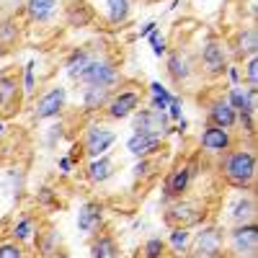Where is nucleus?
<instances>
[{
  "instance_id": "obj_1",
  "label": "nucleus",
  "mask_w": 258,
  "mask_h": 258,
  "mask_svg": "<svg viewBox=\"0 0 258 258\" xmlns=\"http://www.w3.org/2000/svg\"><path fill=\"white\" fill-rule=\"evenodd\" d=\"M220 176L235 191H253L258 176V160L253 147H232L220 158Z\"/></svg>"
},
{
  "instance_id": "obj_2",
  "label": "nucleus",
  "mask_w": 258,
  "mask_h": 258,
  "mask_svg": "<svg viewBox=\"0 0 258 258\" xmlns=\"http://www.w3.org/2000/svg\"><path fill=\"white\" fill-rule=\"evenodd\" d=\"M163 222L168 227H199L207 222V207L197 199H188V197H181V199H173L168 202L165 212H163Z\"/></svg>"
},
{
  "instance_id": "obj_3",
  "label": "nucleus",
  "mask_w": 258,
  "mask_h": 258,
  "mask_svg": "<svg viewBox=\"0 0 258 258\" xmlns=\"http://www.w3.org/2000/svg\"><path fill=\"white\" fill-rule=\"evenodd\" d=\"M78 85H98V88H109L116 91V85H121V70L111 54H93V59L88 62L85 73L80 75Z\"/></svg>"
},
{
  "instance_id": "obj_4",
  "label": "nucleus",
  "mask_w": 258,
  "mask_h": 258,
  "mask_svg": "<svg viewBox=\"0 0 258 258\" xmlns=\"http://www.w3.org/2000/svg\"><path fill=\"white\" fill-rule=\"evenodd\" d=\"M232 62V54H230V47H227V41L222 36H207L204 39V44L199 49V70L207 75V78H222L225 70H227V64Z\"/></svg>"
},
{
  "instance_id": "obj_5",
  "label": "nucleus",
  "mask_w": 258,
  "mask_h": 258,
  "mask_svg": "<svg viewBox=\"0 0 258 258\" xmlns=\"http://www.w3.org/2000/svg\"><path fill=\"white\" fill-rule=\"evenodd\" d=\"M225 232L220 225L204 222L199 232L191 235L188 258H225Z\"/></svg>"
},
{
  "instance_id": "obj_6",
  "label": "nucleus",
  "mask_w": 258,
  "mask_h": 258,
  "mask_svg": "<svg viewBox=\"0 0 258 258\" xmlns=\"http://www.w3.org/2000/svg\"><path fill=\"white\" fill-rule=\"evenodd\" d=\"M197 178V160H181L165 173L163 178V199L173 202L181 197H188L191 183Z\"/></svg>"
},
{
  "instance_id": "obj_7",
  "label": "nucleus",
  "mask_w": 258,
  "mask_h": 258,
  "mask_svg": "<svg viewBox=\"0 0 258 258\" xmlns=\"http://www.w3.org/2000/svg\"><path fill=\"white\" fill-rule=\"evenodd\" d=\"M80 145H83V155L88 158V160L101 158V155H106L116 145V132H114L111 126L93 121V124L85 126V132L80 137Z\"/></svg>"
},
{
  "instance_id": "obj_8",
  "label": "nucleus",
  "mask_w": 258,
  "mask_h": 258,
  "mask_svg": "<svg viewBox=\"0 0 258 258\" xmlns=\"http://www.w3.org/2000/svg\"><path fill=\"white\" fill-rule=\"evenodd\" d=\"M165 73H168L170 83L181 88V85L194 80V75L199 73V64L186 47H176V49H168V54H165Z\"/></svg>"
},
{
  "instance_id": "obj_9",
  "label": "nucleus",
  "mask_w": 258,
  "mask_h": 258,
  "mask_svg": "<svg viewBox=\"0 0 258 258\" xmlns=\"http://www.w3.org/2000/svg\"><path fill=\"white\" fill-rule=\"evenodd\" d=\"M64 106H68V88L64 85H52L41 93L31 109V119L39 124V121H52V119H59Z\"/></svg>"
},
{
  "instance_id": "obj_10",
  "label": "nucleus",
  "mask_w": 258,
  "mask_h": 258,
  "mask_svg": "<svg viewBox=\"0 0 258 258\" xmlns=\"http://www.w3.org/2000/svg\"><path fill=\"white\" fill-rule=\"evenodd\" d=\"M225 245L238 258H253L258 250V222L235 225L230 232H225Z\"/></svg>"
},
{
  "instance_id": "obj_11",
  "label": "nucleus",
  "mask_w": 258,
  "mask_h": 258,
  "mask_svg": "<svg viewBox=\"0 0 258 258\" xmlns=\"http://www.w3.org/2000/svg\"><path fill=\"white\" fill-rule=\"evenodd\" d=\"M142 106V93L137 88H119L111 93L109 103H106V109L101 111L109 121H124L129 119L137 109Z\"/></svg>"
},
{
  "instance_id": "obj_12",
  "label": "nucleus",
  "mask_w": 258,
  "mask_h": 258,
  "mask_svg": "<svg viewBox=\"0 0 258 258\" xmlns=\"http://www.w3.org/2000/svg\"><path fill=\"white\" fill-rule=\"evenodd\" d=\"M132 119V129L137 135H158V137H165L170 135V121L165 111H155V109H150V106H140V109L129 116Z\"/></svg>"
},
{
  "instance_id": "obj_13",
  "label": "nucleus",
  "mask_w": 258,
  "mask_h": 258,
  "mask_svg": "<svg viewBox=\"0 0 258 258\" xmlns=\"http://www.w3.org/2000/svg\"><path fill=\"white\" fill-rule=\"evenodd\" d=\"M24 88H21V78L13 70L0 73V116H13L21 111V101H24Z\"/></svg>"
},
{
  "instance_id": "obj_14",
  "label": "nucleus",
  "mask_w": 258,
  "mask_h": 258,
  "mask_svg": "<svg viewBox=\"0 0 258 258\" xmlns=\"http://www.w3.org/2000/svg\"><path fill=\"white\" fill-rule=\"evenodd\" d=\"M103 222H106V204L98 202V199H88L78 207V214H75V227L78 232H83L85 238H93L96 232L103 230Z\"/></svg>"
},
{
  "instance_id": "obj_15",
  "label": "nucleus",
  "mask_w": 258,
  "mask_h": 258,
  "mask_svg": "<svg viewBox=\"0 0 258 258\" xmlns=\"http://www.w3.org/2000/svg\"><path fill=\"white\" fill-rule=\"evenodd\" d=\"M199 147H202V153H207V155L222 158L227 150L235 147V137H232L230 129L214 126V124H204L202 137H199Z\"/></svg>"
},
{
  "instance_id": "obj_16",
  "label": "nucleus",
  "mask_w": 258,
  "mask_h": 258,
  "mask_svg": "<svg viewBox=\"0 0 258 258\" xmlns=\"http://www.w3.org/2000/svg\"><path fill=\"white\" fill-rule=\"evenodd\" d=\"M64 26L70 29H88L96 21V8L91 0H68V6L62 8Z\"/></svg>"
},
{
  "instance_id": "obj_17",
  "label": "nucleus",
  "mask_w": 258,
  "mask_h": 258,
  "mask_svg": "<svg viewBox=\"0 0 258 258\" xmlns=\"http://www.w3.org/2000/svg\"><path fill=\"white\" fill-rule=\"evenodd\" d=\"M227 47H230V54L238 57V59L255 57L258 54V29H255V24L240 26L232 36V44H227Z\"/></svg>"
},
{
  "instance_id": "obj_18",
  "label": "nucleus",
  "mask_w": 258,
  "mask_h": 258,
  "mask_svg": "<svg viewBox=\"0 0 258 258\" xmlns=\"http://www.w3.org/2000/svg\"><path fill=\"white\" fill-rule=\"evenodd\" d=\"M207 124H214V126H222V129H232L238 126V111L227 103L225 96H217L214 101L207 103Z\"/></svg>"
},
{
  "instance_id": "obj_19",
  "label": "nucleus",
  "mask_w": 258,
  "mask_h": 258,
  "mask_svg": "<svg viewBox=\"0 0 258 258\" xmlns=\"http://www.w3.org/2000/svg\"><path fill=\"white\" fill-rule=\"evenodd\" d=\"M163 147H165V137H158V135L132 132V137L126 140V153L135 158H158V153Z\"/></svg>"
},
{
  "instance_id": "obj_20",
  "label": "nucleus",
  "mask_w": 258,
  "mask_h": 258,
  "mask_svg": "<svg viewBox=\"0 0 258 258\" xmlns=\"http://www.w3.org/2000/svg\"><path fill=\"white\" fill-rule=\"evenodd\" d=\"M21 36H24V26L21 21L11 13L0 16V54H8L21 44Z\"/></svg>"
},
{
  "instance_id": "obj_21",
  "label": "nucleus",
  "mask_w": 258,
  "mask_h": 258,
  "mask_svg": "<svg viewBox=\"0 0 258 258\" xmlns=\"http://www.w3.org/2000/svg\"><path fill=\"white\" fill-rule=\"evenodd\" d=\"M114 173H116V163L109 153L85 163V178H88V183H93V186H101L106 181H111Z\"/></svg>"
},
{
  "instance_id": "obj_22",
  "label": "nucleus",
  "mask_w": 258,
  "mask_h": 258,
  "mask_svg": "<svg viewBox=\"0 0 258 258\" xmlns=\"http://www.w3.org/2000/svg\"><path fill=\"white\" fill-rule=\"evenodd\" d=\"M114 91L109 88H98V85H80V106L85 114H101L106 109Z\"/></svg>"
},
{
  "instance_id": "obj_23",
  "label": "nucleus",
  "mask_w": 258,
  "mask_h": 258,
  "mask_svg": "<svg viewBox=\"0 0 258 258\" xmlns=\"http://www.w3.org/2000/svg\"><path fill=\"white\" fill-rule=\"evenodd\" d=\"M41 227L44 225H41V220L36 217V214H21V217L13 222V227H11V238L29 245V243L36 240V235L41 232Z\"/></svg>"
},
{
  "instance_id": "obj_24",
  "label": "nucleus",
  "mask_w": 258,
  "mask_h": 258,
  "mask_svg": "<svg viewBox=\"0 0 258 258\" xmlns=\"http://www.w3.org/2000/svg\"><path fill=\"white\" fill-rule=\"evenodd\" d=\"M93 49L91 47H75L70 49V54L64 57V75H68L73 83L80 80V75L85 73V68H88V62L93 59Z\"/></svg>"
},
{
  "instance_id": "obj_25",
  "label": "nucleus",
  "mask_w": 258,
  "mask_h": 258,
  "mask_svg": "<svg viewBox=\"0 0 258 258\" xmlns=\"http://www.w3.org/2000/svg\"><path fill=\"white\" fill-rule=\"evenodd\" d=\"M88 253L91 258H119L121 255V248H119V240L114 238L111 232H96L91 238V245H88Z\"/></svg>"
},
{
  "instance_id": "obj_26",
  "label": "nucleus",
  "mask_w": 258,
  "mask_h": 258,
  "mask_svg": "<svg viewBox=\"0 0 258 258\" xmlns=\"http://www.w3.org/2000/svg\"><path fill=\"white\" fill-rule=\"evenodd\" d=\"M59 11V0H26L24 13L31 24H49Z\"/></svg>"
},
{
  "instance_id": "obj_27",
  "label": "nucleus",
  "mask_w": 258,
  "mask_h": 258,
  "mask_svg": "<svg viewBox=\"0 0 258 258\" xmlns=\"http://www.w3.org/2000/svg\"><path fill=\"white\" fill-rule=\"evenodd\" d=\"M230 220L235 222V225H243V222H255V197L250 191H243L238 199H235L232 204H230Z\"/></svg>"
},
{
  "instance_id": "obj_28",
  "label": "nucleus",
  "mask_w": 258,
  "mask_h": 258,
  "mask_svg": "<svg viewBox=\"0 0 258 258\" xmlns=\"http://www.w3.org/2000/svg\"><path fill=\"white\" fill-rule=\"evenodd\" d=\"M34 245H36L39 258H54V255H59V253H62L59 230H54V227H41V232L36 235Z\"/></svg>"
},
{
  "instance_id": "obj_29",
  "label": "nucleus",
  "mask_w": 258,
  "mask_h": 258,
  "mask_svg": "<svg viewBox=\"0 0 258 258\" xmlns=\"http://www.w3.org/2000/svg\"><path fill=\"white\" fill-rule=\"evenodd\" d=\"M106 3V18L111 26H126L132 18V0H103Z\"/></svg>"
},
{
  "instance_id": "obj_30",
  "label": "nucleus",
  "mask_w": 258,
  "mask_h": 258,
  "mask_svg": "<svg viewBox=\"0 0 258 258\" xmlns=\"http://www.w3.org/2000/svg\"><path fill=\"white\" fill-rule=\"evenodd\" d=\"M191 230L188 227H170V235H168V240H165V245H168V250L173 253L176 258H181V255H188V248H191Z\"/></svg>"
},
{
  "instance_id": "obj_31",
  "label": "nucleus",
  "mask_w": 258,
  "mask_h": 258,
  "mask_svg": "<svg viewBox=\"0 0 258 258\" xmlns=\"http://www.w3.org/2000/svg\"><path fill=\"white\" fill-rule=\"evenodd\" d=\"M173 96L176 93H170L163 83H150V101H147V106L150 109H155V111H165L168 106H170V101H173Z\"/></svg>"
},
{
  "instance_id": "obj_32",
  "label": "nucleus",
  "mask_w": 258,
  "mask_h": 258,
  "mask_svg": "<svg viewBox=\"0 0 258 258\" xmlns=\"http://www.w3.org/2000/svg\"><path fill=\"white\" fill-rule=\"evenodd\" d=\"M240 83H245V88H255L258 91V54L243 59L240 68Z\"/></svg>"
},
{
  "instance_id": "obj_33",
  "label": "nucleus",
  "mask_w": 258,
  "mask_h": 258,
  "mask_svg": "<svg viewBox=\"0 0 258 258\" xmlns=\"http://www.w3.org/2000/svg\"><path fill=\"white\" fill-rule=\"evenodd\" d=\"M142 258H168V245L163 238L153 235V238H147L145 245H142Z\"/></svg>"
},
{
  "instance_id": "obj_34",
  "label": "nucleus",
  "mask_w": 258,
  "mask_h": 258,
  "mask_svg": "<svg viewBox=\"0 0 258 258\" xmlns=\"http://www.w3.org/2000/svg\"><path fill=\"white\" fill-rule=\"evenodd\" d=\"M0 258H29V248L13 238L0 240Z\"/></svg>"
},
{
  "instance_id": "obj_35",
  "label": "nucleus",
  "mask_w": 258,
  "mask_h": 258,
  "mask_svg": "<svg viewBox=\"0 0 258 258\" xmlns=\"http://www.w3.org/2000/svg\"><path fill=\"white\" fill-rule=\"evenodd\" d=\"M21 88H24V96L31 98L36 93V62L29 59L24 64V78H21Z\"/></svg>"
},
{
  "instance_id": "obj_36",
  "label": "nucleus",
  "mask_w": 258,
  "mask_h": 258,
  "mask_svg": "<svg viewBox=\"0 0 258 258\" xmlns=\"http://www.w3.org/2000/svg\"><path fill=\"white\" fill-rule=\"evenodd\" d=\"M155 170H160L155 165V158H137L135 168H132V176L140 178V181H147V178H153L155 176Z\"/></svg>"
},
{
  "instance_id": "obj_37",
  "label": "nucleus",
  "mask_w": 258,
  "mask_h": 258,
  "mask_svg": "<svg viewBox=\"0 0 258 258\" xmlns=\"http://www.w3.org/2000/svg\"><path fill=\"white\" fill-rule=\"evenodd\" d=\"M36 204H39L41 209H57V207H59L57 188H52V186H39V188H36Z\"/></svg>"
},
{
  "instance_id": "obj_38",
  "label": "nucleus",
  "mask_w": 258,
  "mask_h": 258,
  "mask_svg": "<svg viewBox=\"0 0 258 258\" xmlns=\"http://www.w3.org/2000/svg\"><path fill=\"white\" fill-rule=\"evenodd\" d=\"M147 41H150V47H153L155 57H165L168 54V39H165V34H160V26L147 36Z\"/></svg>"
},
{
  "instance_id": "obj_39",
  "label": "nucleus",
  "mask_w": 258,
  "mask_h": 258,
  "mask_svg": "<svg viewBox=\"0 0 258 258\" xmlns=\"http://www.w3.org/2000/svg\"><path fill=\"white\" fill-rule=\"evenodd\" d=\"M165 114H168L170 121H181L183 119V98L181 96H173V101H170V106L165 109Z\"/></svg>"
},
{
  "instance_id": "obj_40",
  "label": "nucleus",
  "mask_w": 258,
  "mask_h": 258,
  "mask_svg": "<svg viewBox=\"0 0 258 258\" xmlns=\"http://www.w3.org/2000/svg\"><path fill=\"white\" fill-rule=\"evenodd\" d=\"M225 75H227L230 85H240V64L230 62V64H227V70H225Z\"/></svg>"
},
{
  "instance_id": "obj_41",
  "label": "nucleus",
  "mask_w": 258,
  "mask_h": 258,
  "mask_svg": "<svg viewBox=\"0 0 258 258\" xmlns=\"http://www.w3.org/2000/svg\"><path fill=\"white\" fill-rule=\"evenodd\" d=\"M68 158L73 160V165H78L85 155H83V145H80V140L78 142H73V147H70V153H68Z\"/></svg>"
},
{
  "instance_id": "obj_42",
  "label": "nucleus",
  "mask_w": 258,
  "mask_h": 258,
  "mask_svg": "<svg viewBox=\"0 0 258 258\" xmlns=\"http://www.w3.org/2000/svg\"><path fill=\"white\" fill-rule=\"evenodd\" d=\"M59 140H62V124L52 126L47 132V147H54V142H59Z\"/></svg>"
},
{
  "instance_id": "obj_43",
  "label": "nucleus",
  "mask_w": 258,
  "mask_h": 258,
  "mask_svg": "<svg viewBox=\"0 0 258 258\" xmlns=\"http://www.w3.org/2000/svg\"><path fill=\"white\" fill-rule=\"evenodd\" d=\"M57 168H59L62 176H70V173H73V160H70L68 155H62V158L57 160Z\"/></svg>"
},
{
  "instance_id": "obj_44",
  "label": "nucleus",
  "mask_w": 258,
  "mask_h": 258,
  "mask_svg": "<svg viewBox=\"0 0 258 258\" xmlns=\"http://www.w3.org/2000/svg\"><path fill=\"white\" fill-rule=\"evenodd\" d=\"M155 29H158V21H147V24H142V26H140V39H147Z\"/></svg>"
},
{
  "instance_id": "obj_45",
  "label": "nucleus",
  "mask_w": 258,
  "mask_h": 258,
  "mask_svg": "<svg viewBox=\"0 0 258 258\" xmlns=\"http://www.w3.org/2000/svg\"><path fill=\"white\" fill-rule=\"evenodd\" d=\"M6 129H8V126H6V116H0V137L6 135Z\"/></svg>"
},
{
  "instance_id": "obj_46",
  "label": "nucleus",
  "mask_w": 258,
  "mask_h": 258,
  "mask_svg": "<svg viewBox=\"0 0 258 258\" xmlns=\"http://www.w3.org/2000/svg\"><path fill=\"white\" fill-rule=\"evenodd\" d=\"M36 258H39V255H36Z\"/></svg>"
},
{
  "instance_id": "obj_47",
  "label": "nucleus",
  "mask_w": 258,
  "mask_h": 258,
  "mask_svg": "<svg viewBox=\"0 0 258 258\" xmlns=\"http://www.w3.org/2000/svg\"><path fill=\"white\" fill-rule=\"evenodd\" d=\"M253 258H255V255H253Z\"/></svg>"
}]
</instances>
